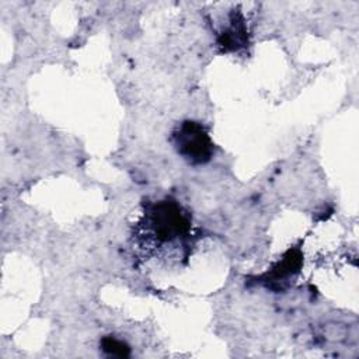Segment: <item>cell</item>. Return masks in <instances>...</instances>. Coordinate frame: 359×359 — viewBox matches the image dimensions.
I'll list each match as a JSON object with an SVG mask.
<instances>
[{"label":"cell","mask_w":359,"mask_h":359,"mask_svg":"<svg viewBox=\"0 0 359 359\" xmlns=\"http://www.w3.org/2000/svg\"><path fill=\"white\" fill-rule=\"evenodd\" d=\"M195 236L191 213L177 199L168 196L143 203L132 240L144 259L167 255L188 258Z\"/></svg>","instance_id":"cell-1"},{"label":"cell","mask_w":359,"mask_h":359,"mask_svg":"<svg viewBox=\"0 0 359 359\" xmlns=\"http://www.w3.org/2000/svg\"><path fill=\"white\" fill-rule=\"evenodd\" d=\"M175 151L191 165H203L215 154V143L201 122L182 121L175 125L170 137Z\"/></svg>","instance_id":"cell-2"},{"label":"cell","mask_w":359,"mask_h":359,"mask_svg":"<svg viewBox=\"0 0 359 359\" xmlns=\"http://www.w3.org/2000/svg\"><path fill=\"white\" fill-rule=\"evenodd\" d=\"M303 265V252L300 247H290L283 257L273 264V266L261 275L258 279L261 283L271 289H282L287 286L292 279L300 272Z\"/></svg>","instance_id":"cell-3"},{"label":"cell","mask_w":359,"mask_h":359,"mask_svg":"<svg viewBox=\"0 0 359 359\" xmlns=\"http://www.w3.org/2000/svg\"><path fill=\"white\" fill-rule=\"evenodd\" d=\"M247 43L248 38L244 17L240 11H231L229 17V25L217 36V45L223 52H233L244 48Z\"/></svg>","instance_id":"cell-4"},{"label":"cell","mask_w":359,"mask_h":359,"mask_svg":"<svg viewBox=\"0 0 359 359\" xmlns=\"http://www.w3.org/2000/svg\"><path fill=\"white\" fill-rule=\"evenodd\" d=\"M100 348L108 356L128 358L130 355V346L126 342H123L122 339H118L112 335L102 337V339L100 341Z\"/></svg>","instance_id":"cell-5"}]
</instances>
